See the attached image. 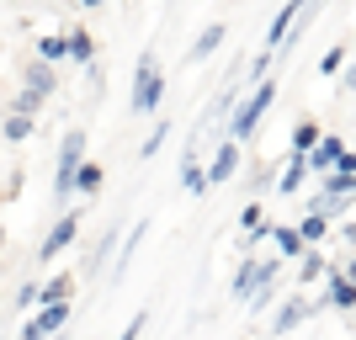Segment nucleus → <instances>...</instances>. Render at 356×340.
<instances>
[{
	"mask_svg": "<svg viewBox=\"0 0 356 340\" xmlns=\"http://www.w3.org/2000/svg\"><path fill=\"white\" fill-rule=\"evenodd\" d=\"M80 160H86V128H70V133H64V144H59V170H54V197H59V202H70Z\"/></svg>",
	"mask_w": 356,
	"mask_h": 340,
	"instance_id": "nucleus-3",
	"label": "nucleus"
},
{
	"mask_svg": "<svg viewBox=\"0 0 356 340\" xmlns=\"http://www.w3.org/2000/svg\"><path fill=\"white\" fill-rule=\"evenodd\" d=\"M271 102H277V80H255L250 96L229 106V138H234V144H245V138L261 128V118L271 112Z\"/></svg>",
	"mask_w": 356,
	"mask_h": 340,
	"instance_id": "nucleus-1",
	"label": "nucleus"
},
{
	"mask_svg": "<svg viewBox=\"0 0 356 340\" xmlns=\"http://www.w3.org/2000/svg\"><path fill=\"white\" fill-rule=\"evenodd\" d=\"M74 234H80V213H59V218L48 223L43 245H38V266H48V261H59L64 250L74 245Z\"/></svg>",
	"mask_w": 356,
	"mask_h": 340,
	"instance_id": "nucleus-5",
	"label": "nucleus"
},
{
	"mask_svg": "<svg viewBox=\"0 0 356 340\" xmlns=\"http://www.w3.org/2000/svg\"><path fill=\"white\" fill-rule=\"evenodd\" d=\"M80 6H86V11H96V6H106V0H80Z\"/></svg>",
	"mask_w": 356,
	"mask_h": 340,
	"instance_id": "nucleus-30",
	"label": "nucleus"
},
{
	"mask_svg": "<svg viewBox=\"0 0 356 340\" xmlns=\"http://www.w3.org/2000/svg\"><path fill=\"white\" fill-rule=\"evenodd\" d=\"M319 133H325V128H319L314 118H303V122L293 128V154H309V149L319 144Z\"/></svg>",
	"mask_w": 356,
	"mask_h": 340,
	"instance_id": "nucleus-21",
	"label": "nucleus"
},
{
	"mask_svg": "<svg viewBox=\"0 0 356 340\" xmlns=\"http://www.w3.org/2000/svg\"><path fill=\"white\" fill-rule=\"evenodd\" d=\"M309 314H314V303H309L303 293H293V298H282V309L271 314V330H277V335H287V330H298Z\"/></svg>",
	"mask_w": 356,
	"mask_h": 340,
	"instance_id": "nucleus-9",
	"label": "nucleus"
},
{
	"mask_svg": "<svg viewBox=\"0 0 356 340\" xmlns=\"http://www.w3.org/2000/svg\"><path fill=\"white\" fill-rule=\"evenodd\" d=\"M38 303V282H22V293H16V309H32Z\"/></svg>",
	"mask_w": 356,
	"mask_h": 340,
	"instance_id": "nucleus-29",
	"label": "nucleus"
},
{
	"mask_svg": "<svg viewBox=\"0 0 356 340\" xmlns=\"http://www.w3.org/2000/svg\"><path fill=\"white\" fill-rule=\"evenodd\" d=\"M239 229L250 234V245L271 234V223H266V213H261V202H245V213H239Z\"/></svg>",
	"mask_w": 356,
	"mask_h": 340,
	"instance_id": "nucleus-16",
	"label": "nucleus"
},
{
	"mask_svg": "<svg viewBox=\"0 0 356 340\" xmlns=\"http://www.w3.org/2000/svg\"><path fill=\"white\" fill-rule=\"evenodd\" d=\"M271 239H277V250H282V255H293V261H298L303 250H309V245L298 239V229H293V223H271Z\"/></svg>",
	"mask_w": 356,
	"mask_h": 340,
	"instance_id": "nucleus-19",
	"label": "nucleus"
},
{
	"mask_svg": "<svg viewBox=\"0 0 356 340\" xmlns=\"http://www.w3.org/2000/svg\"><path fill=\"white\" fill-rule=\"evenodd\" d=\"M102 181H106L102 165H96V160H80V170H74V186H80V197H86V202H90V197H102Z\"/></svg>",
	"mask_w": 356,
	"mask_h": 340,
	"instance_id": "nucleus-12",
	"label": "nucleus"
},
{
	"mask_svg": "<svg viewBox=\"0 0 356 340\" xmlns=\"http://www.w3.org/2000/svg\"><path fill=\"white\" fill-rule=\"evenodd\" d=\"M287 6H298V11H303V6H309V0H287Z\"/></svg>",
	"mask_w": 356,
	"mask_h": 340,
	"instance_id": "nucleus-31",
	"label": "nucleus"
},
{
	"mask_svg": "<svg viewBox=\"0 0 356 340\" xmlns=\"http://www.w3.org/2000/svg\"><path fill=\"white\" fill-rule=\"evenodd\" d=\"M160 96H165L160 59H154V48H144V54H138V74H134V96H128L134 118H154V112H160Z\"/></svg>",
	"mask_w": 356,
	"mask_h": 340,
	"instance_id": "nucleus-2",
	"label": "nucleus"
},
{
	"mask_svg": "<svg viewBox=\"0 0 356 340\" xmlns=\"http://www.w3.org/2000/svg\"><path fill=\"white\" fill-rule=\"evenodd\" d=\"M32 133H38V118H22V112H11V118H6V128H0V138H6V144H27Z\"/></svg>",
	"mask_w": 356,
	"mask_h": 340,
	"instance_id": "nucleus-17",
	"label": "nucleus"
},
{
	"mask_svg": "<svg viewBox=\"0 0 356 340\" xmlns=\"http://www.w3.org/2000/svg\"><path fill=\"white\" fill-rule=\"evenodd\" d=\"M325 271H330V261L319 250H303V255H298V282H319Z\"/></svg>",
	"mask_w": 356,
	"mask_h": 340,
	"instance_id": "nucleus-20",
	"label": "nucleus"
},
{
	"mask_svg": "<svg viewBox=\"0 0 356 340\" xmlns=\"http://www.w3.org/2000/svg\"><path fill=\"white\" fill-rule=\"evenodd\" d=\"M303 181H309V160H303V154H293V160L282 165V176H277V192H287V197H293L298 186H303Z\"/></svg>",
	"mask_w": 356,
	"mask_h": 340,
	"instance_id": "nucleus-15",
	"label": "nucleus"
},
{
	"mask_svg": "<svg viewBox=\"0 0 356 340\" xmlns=\"http://www.w3.org/2000/svg\"><path fill=\"white\" fill-rule=\"evenodd\" d=\"M325 303H330L335 314H351L356 282H351V271H346V266H330V271H325Z\"/></svg>",
	"mask_w": 356,
	"mask_h": 340,
	"instance_id": "nucleus-6",
	"label": "nucleus"
},
{
	"mask_svg": "<svg viewBox=\"0 0 356 340\" xmlns=\"http://www.w3.org/2000/svg\"><path fill=\"white\" fill-rule=\"evenodd\" d=\"M64 59H74V64H96V38H90L86 27H70V32H64Z\"/></svg>",
	"mask_w": 356,
	"mask_h": 340,
	"instance_id": "nucleus-10",
	"label": "nucleus"
},
{
	"mask_svg": "<svg viewBox=\"0 0 356 340\" xmlns=\"http://www.w3.org/2000/svg\"><path fill=\"white\" fill-rule=\"evenodd\" d=\"M11 112H22V118H38V112H43V96H38V90H22Z\"/></svg>",
	"mask_w": 356,
	"mask_h": 340,
	"instance_id": "nucleus-26",
	"label": "nucleus"
},
{
	"mask_svg": "<svg viewBox=\"0 0 356 340\" xmlns=\"http://www.w3.org/2000/svg\"><path fill=\"white\" fill-rule=\"evenodd\" d=\"M144 325H149V314H134V319H128V330H122L118 340H138V335H144Z\"/></svg>",
	"mask_w": 356,
	"mask_h": 340,
	"instance_id": "nucleus-28",
	"label": "nucleus"
},
{
	"mask_svg": "<svg viewBox=\"0 0 356 340\" xmlns=\"http://www.w3.org/2000/svg\"><path fill=\"white\" fill-rule=\"evenodd\" d=\"M325 229H330L325 213H309V218L298 223V239H303V245H319V239H325Z\"/></svg>",
	"mask_w": 356,
	"mask_h": 340,
	"instance_id": "nucleus-24",
	"label": "nucleus"
},
{
	"mask_svg": "<svg viewBox=\"0 0 356 340\" xmlns=\"http://www.w3.org/2000/svg\"><path fill=\"white\" fill-rule=\"evenodd\" d=\"M346 59H351V48H346V43L325 48V59H319V74H325V80H335V74L346 70Z\"/></svg>",
	"mask_w": 356,
	"mask_h": 340,
	"instance_id": "nucleus-23",
	"label": "nucleus"
},
{
	"mask_svg": "<svg viewBox=\"0 0 356 340\" xmlns=\"http://www.w3.org/2000/svg\"><path fill=\"white\" fill-rule=\"evenodd\" d=\"M223 32H229V27H223V22H208V27H202V38H197V43H192V54H186V59H192V64H202V59H208V54H218Z\"/></svg>",
	"mask_w": 356,
	"mask_h": 340,
	"instance_id": "nucleus-14",
	"label": "nucleus"
},
{
	"mask_svg": "<svg viewBox=\"0 0 356 340\" xmlns=\"http://www.w3.org/2000/svg\"><path fill=\"white\" fill-rule=\"evenodd\" d=\"M144 234H149V223L138 218V223H134V234L122 239V255H118V277H122V271H128V266H134V250H138V245H144Z\"/></svg>",
	"mask_w": 356,
	"mask_h": 340,
	"instance_id": "nucleus-22",
	"label": "nucleus"
},
{
	"mask_svg": "<svg viewBox=\"0 0 356 340\" xmlns=\"http://www.w3.org/2000/svg\"><path fill=\"white\" fill-rule=\"evenodd\" d=\"M234 176H239V144L223 138L218 154H213V165H208V176H202V186H223V181H234Z\"/></svg>",
	"mask_w": 356,
	"mask_h": 340,
	"instance_id": "nucleus-7",
	"label": "nucleus"
},
{
	"mask_svg": "<svg viewBox=\"0 0 356 340\" xmlns=\"http://www.w3.org/2000/svg\"><path fill=\"white\" fill-rule=\"evenodd\" d=\"M74 287H80V277H74V271H59V277H48L43 287H38V303H70Z\"/></svg>",
	"mask_w": 356,
	"mask_h": 340,
	"instance_id": "nucleus-11",
	"label": "nucleus"
},
{
	"mask_svg": "<svg viewBox=\"0 0 356 340\" xmlns=\"http://www.w3.org/2000/svg\"><path fill=\"white\" fill-rule=\"evenodd\" d=\"M27 90H38V96L48 102V96L59 90V74H54V64H38V59H32V64H27Z\"/></svg>",
	"mask_w": 356,
	"mask_h": 340,
	"instance_id": "nucleus-13",
	"label": "nucleus"
},
{
	"mask_svg": "<svg viewBox=\"0 0 356 340\" xmlns=\"http://www.w3.org/2000/svg\"><path fill=\"white\" fill-rule=\"evenodd\" d=\"M59 59H64V32L38 38V64H59Z\"/></svg>",
	"mask_w": 356,
	"mask_h": 340,
	"instance_id": "nucleus-25",
	"label": "nucleus"
},
{
	"mask_svg": "<svg viewBox=\"0 0 356 340\" xmlns=\"http://www.w3.org/2000/svg\"><path fill=\"white\" fill-rule=\"evenodd\" d=\"M165 133H170V122H154V133L144 138V149H138V154H144V160H154V154H160V144H165Z\"/></svg>",
	"mask_w": 356,
	"mask_h": 340,
	"instance_id": "nucleus-27",
	"label": "nucleus"
},
{
	"mask_svg": "<svg viewBox=\"0 0 356 340\" xmlns=\"http://www.w3.org/2000/svg\"><path fill=\"white\" fill-rule=\"evenodd\" d=\"M277 271H282V261H271V255H245L239 271H234V282H229V293H234L239 303H250V293L261 282H277Z\"/></svg>",
	"mask_w": 356,
	"mask_h": 340,
	"instance_id": "nucleus-4",
	"label": "nucleus"
},
{
	"mask_svg": "<svg viewBox=\"0 0 356 340\" xmlns=\"http://www.w3.org/2000/svg\"><path fill=\"white\" fill-rule=\"evenodd\" d=\"M48 340H70V335H64V330H59V335H48Z\"/></svg>",
	"mask_w": 356,
	"mask_h": 340,
	"instance_id": "nucleus-32",
	"label": "nucleus"
},
{
	"mask_svg": "<svg viewBox=\"0 0 356 340\" xmlns=\"http://www.w3.org/2000/svg\"><path fill=\"white\" fill-rule=\"evenodd\" d=\"M181 186H186V192H208V186H202V160H197V144L186 149V160H181Z\"/></svg>",
	"mask_w": 356,
	"mask_h": 340,
	"instance_id": "nucleus-18",
	"label": "nucleus"
},
{
	"mask_svg": "<svg viewBox=\"0 0 356 340\" xmlns=\"http://www.w3.org/2000/svg\"><path fill=\"white\" fill-rule=\"evenodd\" d=\"M346 154H351V149H346L341 133H319V144H314L303 160H309V170H330V165H341Z\"/></svg>",
	"mask_w": 356,
	"mask_h": 340,
	"instance_id": "nucleus-8",
	"label": "nucleus"
}]
</instances>
